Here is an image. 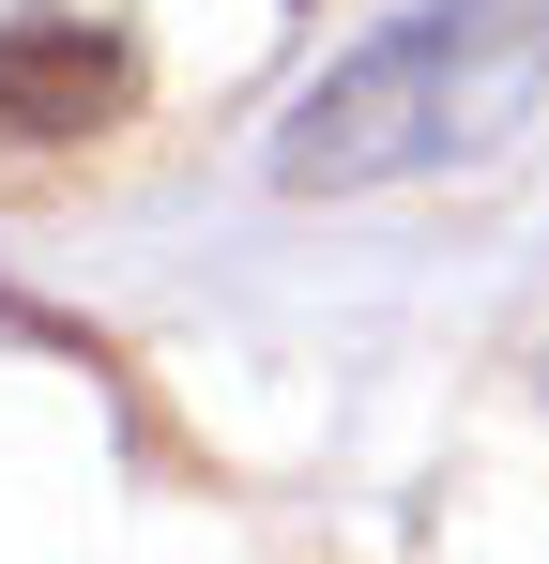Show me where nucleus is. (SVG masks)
<instances>
[{"instance_id": "obj_2", "label": "nucleus", "mask_w": 549, "mask_h": 564, "mask_svg": "<svg viewBox=\"0 0 549 564\" xmlns=\"http://www.w3.org/2000/svg\"><path fill=\"white\" fill-rule=\"evenodd\" d=\"M122 107H138V46H122L107 15H77V0L0 15V153H31V169L107 153Z\"/></svg>"}, {"instance_id": "obj_1", "label": "nucleus", "mask_w": 549, "mask_h": 564, "mask_svg": "<svg viewBox=\"0 0 549 564\" xmlns=\"http://www.w3.org/2000/svg\"><path fill=\"white\" fill-rule=\"evenodd\" d=\"M535 107H549V0H412L290 93L274 184L366 198V184H428V169H488Z\"/></svg>"}]
</instances>
